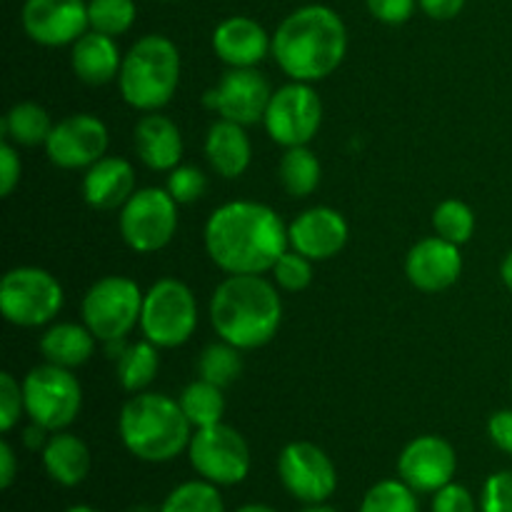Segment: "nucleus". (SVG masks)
I'll return each instance as SVG.
<instances>
[{"mask_svg": "<svg viewBox=\"0 0 512 512\" xmlns=\"http://www.w3.org/2000/svg\"><path fill=\"white\" fill-rule=\"evenodd\" d=\"M288 228L270 205L233 200L205 223V250L228 275H263L288 250Z\"/></svg>", "mask_w": 512, "mask_h": 512, "instance_id": "1", "label": "nucleus"}, {"mask_svg": "<svg viewBox=\"0 0 512 512\" xmlns=\"http://www.w3.org/2000/svg\"><path fill=\"white\" fill-rule=\"evenodd\" d=\"M468 0H418L420 10L433 20H453Z\"/></svg>", "mask_w": 512, "mask_h": 512, "instance_id": "44", "label": "nucleus"}, {"mask_svg": "<svg viewBox=\"0 0 512 512\" xmlns=\"http://www.w3.org/2000/svg\"><path fill=\"white\" fill-rule=\"evenodd\" d=\"M48 433H50V430H45L43 425L33 423V425H30V428L23 433L25 448H28V450H40V453H43V448H45V445H48V440H50Z\"/></svg>", "mask_w": 512, "mask_h": 512, "instance_id": "46", "label": "nucleus"}, {"mask_svg": "<svg viewBox=\"0 0 512 512\" xmlns=\"http://www.w3.org/2000/svg\"><path fill=\"white\" fill-rule=\"evenodd\" d=\"M240 353H243V350L225 343V340L208 345V348L200 353L198 375L203 380H208V383L218 385V388H228V385H233L235 380L240 378V373H243V355Z\"/></svg>", "mask_w": 512, "mask_h": 512, "instance_id": "32", "label": "nucleus"}, {"mask_svg": "<svg viewBox=\"0 0 512 512\" xmlns=\"http://www.w3.org/2000/svg\"><path fill=\"white\" fill-rule=\"evenodd\" d=\"M210 323L235 348H263L283 323V300L263 275H228L210 298Z\"/></svg>", "mask_w": 512, "mask_h": 512, "instance_id": "3", "label": "nucleus"}, {"mask_svg": "<svg viewBox=\"0 0 512 512\" xmlns=\"http://www.w3.org/2000/svg\"><path fill=\"white\" fill-rule=\"evenodd\" d=\"M128 512H160V510H153V508H148V505H135V508H130Z\"/></svg>", "mask_w": 512, "mask_h": 512, "instance_id": "51", "label": "nucleus"}, {"mask_svg": "<svg viewBox=\"0 0 512 512\" xmlns=\"http://www.w3.org/2000/svg\"><path fill=\"white\" fill-rule=\"evenodd\" d=\"M140 285L125 275H105L95 280L83 298V323L100 343L125 340L140 325L143 313Z\"/></svg>", "mask_w": 512, "mask_h": 512, "instance_id": "7", "label": "nucleus"}, {"mask_svg": "<svg viewBox=\"0 0 512 512\" xmlns=\"http://www.w3.org/2000/svg\"><path fill=\"white\" fill-rule=\"evenodd\" d=\"M488 435L495 448L512 455V410H498L490 415Z\"/></svg>", "mask_w": 512, "mask_h": 512, "instance_id": "43", "label": "nucleus"}, {"mask_svg": "<svg viewBox=\"0 0 512 512\" xmlns=\"http://www.w3.org/2000/svg\"><path fill=\"white\" fill-rule=\"evenodd\" d=\"M405 273L408 280L423 293H443L458 283L463 273V255L460 245L433 235L410 248L405 258Z\"/></svg>", "mask_w": 512, "mask_h": 512, "instance_id": "18", "label": "nucleus"}, {"mask_svg": "<svg viewBox=\"0 0 512 512\" xmlns=\"http://www.w3.org/2000/svg\"><path fill=\"white\" fill-rule=\"evenodd\" d=\"M120 440L138 460L168 463L193 438V425L180 408V400L163 393H135L120 410Z\"/></svg>", "mask_w": 512, "mask_h": 512, "instance_id": "4", "label": "nucleus"}, {"mask_svg": "<svg viewBox=\"0 0 512 512\" xmlns=\"http://www.w3.org/2000/svg\"><path fill=\"white\" fill-rule=\"evenodd\" d=\"M348 235V220L338 210L325 208V205L300 213L288 228L290 248L310 260L335 258L348 243Z\"/></svg>", "mask_w": 512, "mask_h": 512, "instance_id": "19", "label": "nucleus"}, {"mask_svg": "<svg viewBox=\"0 0 512 512\" xmlns=\"http://www.w3.org/2000/svg\"><path fill=\"white\" fill-rule=\"evenodd\" d=\"M500 278H503L505 288L512 293V250L503 258V265H500Z\"/></svg>", "mask_w": 512, "mask_h": 512, "instance_id": "47", "label": "nucleus"}, {"mask_svg": "<svg viewBox=\"0 0 512 512\" xmlns=\"http://www.w3.org/2000/svg\"><path fill=\"white\" fill-rule=\"evenodd\" d=\"M158 350V345H153L150 340L125 345L123 353L115 358V375H118V383L123 385V390L135 395L143 393L153 383L160 370Z\"/></svg>", "mask_w": 512, "mask_h": 512, "instance_id": "27", "label": "nucleus"}, {"mask_svg": "<svg viewBox=\"0 0 512 512\" xmlns=\"http://www.w3.org/2000/svg\"><path fill=\"white\" fill-rule=\"evenodd\" d=\"M70 65L78 80L88 85H105L120 75L123 55L113 35L88 30L80 35L70 50Z\"/></svg>", "mask_w": 512, "mask_h": 512, "instance_id": "23", "label": "nucleus"}, {"mask_svg": "<svg viewBox=\"0 0 512 512\" xmlns=\"http://www.w3.org/2000/svg\"><path fill=\"white\" fill-rule=\"evenodd\" d=\"M188 458L200 478L220 488L243 483L250 473L248 440L225 423L195 430L188 445Z\"/></svg>", "mask_w": 512, "mask_h": 512, "instance_id": "11", "label": "nucleus"}, {"mask_svg": "<svg viewBox=\"0 0 512 512\" xmlns=\"http://www.w3.org/2000/svg\"><path fill=\"white\" fill-rule=\"evenodd\" d=\"M273 280L285 293H300L313 283V260L300 255L298 250H285L273 265Z\"/></svg>", "mask_w": 512, "mask_h": 512, "instance_id": "36", "label": "nucleus"}, {"mask_svg": "<svg viewBox=\"0 0 512 512\" xmlns=\"http://www.w3.org/2000/svg\"><path fill=\"white\" fill-rule=\"evenodd\" d=\"M480 510L512 512V470H500V473H493L485 480Z\"/></svg>", "mask_w": 512, "mask_h": 512, "instance_id": "39", "label": "nucleus"}, {"mask_svg": "<svg viewBox=\"0 0 512 512\" xmlns=\"http://www.w3.org/2000/svg\"><path fill=\"white\" fill-rule=\"evenodd\" d=\"M138 5L135 0H88L90 30L105 35H123L133 28Z\"/></svg>", "mask_w": 512, "mask_h": 512, "instance_id": "34", "label": "nucleus"}, {"mask_svg": "<svg viewBox=\"0 0 512 512\" xmlns=\"http://www.w3.org/2000/svg\"><path fill=\"white\" fill-rule=\"evenodd\" d=\"M510 388H512V383H510Z\"/></svg>", "mask_w": 512, "mask_h": 512, "instance_id": "53", "label": "nucleus"}, {"mask_svg": "<svg viewBox=\"0 0 512 512\" xmlns=\"http://www.w3.org/2000/svg\"><path fill=\"white\" fill-rule=\"evenodd\" d=\"M265 130L283 148L308 145L323 123V103L310 83H293L273 90L265 110Z\"/></svg>", "mask_w": 512, "mask_h": 512, "instance_id": "12", "label": "nucleus"}, {"mask_svg": "<svg viewBox=\"0 0 512 512\" xmlns=\"http://www.w3.org/2000/svg\"><path fill=\"white\" fill-rule=\"evenodd\" d=\"M178 400H180V408H183V413L188 415L190 425H193L195 430L223 423L225 398H223V388H218V385L198 378L195 383H190L183 393H180Z\"/></svg>", "mask_w": 512, "mask_h": 512, "instance_id": "30", "label": "nucleus"}, {"mask_svg": "<svg viewBox=\"0 0 512 512\" xmlns=\"http://www.w3.org/2000/svg\"><path fill=\"white\" fill-rule=\"evenodd\" d=\"M118 85L130 108L158 113L173 100L180 85L178 45L158 33L135 40L123 55Z\"/></svg>", "mask_w": 512, "mask_h": 512, "instance_id": "5", "label": "nucleus"}, {"mask_svg": "<svg viewBox=\"0 0 512 512\" xmlns=\"http://www.w3.org/2000/svg\"><path fill=\"white\" fill-rule=\"evenodd\" d=\"M20 23L33 43L45 48L73 45L88 33V3L85 0H25Z\"/></svg>", "mask_w": 512, "mask_h": 512, "instance_id": "16", "label": "nucleus"}, {"mask_svg": "<svg viewBox=\"0 0 512 512\" xmlns=\"http://www.w3.org/2000/svg\"><path fill=\"white\" fill-rule=\"evenodd\" d=\"M25 413L23 383L10 373H0V430L10 433L18 425L20 415Z\"/></svg>", "mask_w": 512, "mask_h": 512, "instance_id": "38", "label": "nucleus"}, {"mask_svg": "<svg viewBox=\"0 0 512 512\" xmlns=\"http://www.w3.org/2000/svg\"><path fill=\"white\" fill-rule=\"evenodd\" d=\"M20 183V155L10 140L0 145V195L8 198Z\"/></svg>", "mask_w": 512, "mask_h": 512, "instance_id": "42", "label": "nucleus"}, {"mask_svg": "<svg viewBox=\"0 0 512 512\" xmlns=\"http://www.w3.org/2000/svg\"><path fill=\"white\" fill-rule=\"evenodd\" d=\"M25 415L30 423L60 433L75 423L83 408V388L73 370L45 363L30 370L23 380Z\"/></svg>", "mask_w": 512, "mask_h": 512, "instance_id": "8", "label": "nucleus"}, {"mask_svg": "<svg viewBox=\"0 0 512 512\" xmlns=\"http://www.w3.org/2000/svg\"><path fill=\"white\" fill-rule=\"evenodd\" d=\"M160 512H225V503L218 485L200 478L170 490L160 505Z\"/></svg>", "mask_w": 512, "mask_h": 512, "instance_id": "31", "label": "nucleus"}, {"mask_svg": "<svg viewBox=\"0 0 512 512\" xmlns=\"http://www.w3.org/2000/svg\"><path fill=\"white\" fill-rule=\"evenodd\" d=\"M358 512H420L418 493L403 480H380L365 493Z\"/></svg>", "mask_w": 512, "mask_h": 512, "instance_id": "33", "label": "nucleus"}, {"mask_svg": "<svg viewBox=\"0 0 512 512\" xmlns=\"http://www.w3.org/2000/svg\"><path fill=\"white\" fill-rule=\"evenodd\" d=\"M108 143V128L103 120L90 113H78L53 125L45 140V153L58 168L80 170L105 158Z\"/></svg>", "mask_w": 512, "mask_h": 512, "instance_id": "15", "label": "nucleus"}, {"mask_svg": "<svg viewBox=\"0 0 512 512\" xmlns=\"http://www.w3.org/2000/svg\"><path fill=\"white\" fill-rule=\"evenodd\" d=\"M65 512H98V510L90 508V505H73V508H68Z\"/></svg>", "mask_w": 512, "mask_h": 512, "instance_id": "50", "label": "nucleus"}, {"mask_svg": "<svg viewBox=\"0 0 512 512\" xmlns=\"http://www.w3.org/2000/svg\"><path fill=\"white\" fill-rule=\"evenodd\" d=\"M278 178L285 193L293 198H305V195L315 193L320 185V160L308 145H295V148L285 150L278 165Z\"/></svg>", "mask_w": 512, "mask_h": 512, "instance_id": "29", "label": "nucleus"}, {"mask_svg": "<svg viewBox=\"0 0 512 512\" xmlns=\"http://www.w3.org/2000/svg\"><path fill=\"white\" fill-rule=\"evenodd\" d=\"M300 512H338V510L330 508V505H325V503H313V505H305Z\"/></svg>", "mask_w": 512, "mask_h": 512, "instance_id": "49", "label": "nucleus"}, {"mask_svg": "<svg viewBox=\"0 0 512 512\" xmlns=\"http://www.w3.org/2000/svg\"><path fill=\"white\" fill-rule=\"evenodd\" d=\"M213 50L230 68H255L273 53V35L248 15H230L213 30Z\"/></svg>", "mask_w": 512, "mask_h": 512, "instance_id": "20", "label": "nucleus"}, {"mask_svg": "<svg viewBox=\"0 0 512 512\" xmlns=\"http://www.w3.org/2000/svg\"><path fill=\"white\" fill-rule=\"evenodd\" d=\"M178 230V203L163 188L135 190L120 208V235L135 253H158Z\"/></svg>", "mask_w": 512, "mask_h": 512, "instance_id": "10", "label": "nucleus"}, {"mask_svg": "<svg viewBox=\"0 0 512 512\" xmlns=\"http://www.w3.org/2000/svg\"><path fill=\"white\" fill-rule=\"evenodd\" d=\"M458 470L455 448L440 435H420L410 440L398 458V475L415 493H438L453 483Z\"/></svg>", "mask_w": 512, "mask_h": 512, "instance_id": "17", "label": "nucleus"}, {"mask_svg": "<svg viewBox=\"0 0 512 512\" xmlns=\"http://www.w3.org/2000/svg\"><path fill=\"white\" fill-rule=\"evenodd\" d=\"M198 328V300L178 278H163L150 285L143 298L140 330L158 348H178L188 343Z\"/></svg>", "mask_w": 512, "mask_h": 512, "instance_id": "6", "label": "nucleus"}, {"mask_svg": "<svg viewBox=\"0 0 512 512\" xmlns=\"http://www.w3.org/2000/svg\"><path fill=\"white\" fill-rule=\"evenodd\" d=\"M435 235L455 245H465L475 233V213L463 200H443L433 213Z\"/></svg>", "mask_w": 512, "mask_h": 512, "instance_id": "35", "label": "nucleus"}, {"mask_svg": "<svg viewBox=\"0 0 512 512\" xmlns=\"http://www.w3.org/2000/svg\"><path fill=\"white\" fill-rule=\"evenodd\" d=\"M348 28L330 5H303L293 10L273 33V58L290 80L315 83L343 63Z\"/></svg>", "mask_w": 512, "mask_h": 512, "instance_id": "2", "label": "nucleus"}, {"mask_svg": "<svg viewBox=\"0 0 512 512\" xmlns=\"http://www.w3.org/2000/svg\"><path fill=\"white\" fill-rule=\"evenodd\" d=\"M53 123L43 105L25 100V103H15L3 118V135L13 145H23V148H35V145H45Z\"/></svg>", "mask_w": 512, "mask_h": 512, "instance_id": "28", "label": "nucleus"}, {"mask_svg": "<svg viewBox=\"0 0 512 512\" xmlns=\"http://www.w3.org/2000/svg\"><path fill=\"white\" fill-rule=\"evenodd\" d=\"M133 138L140 160L150 170L170 173V170L180 165V158H183V135H180V128L168 115H143L138 125H135Z\"/></svg>", "mask_w": 512, "mask_h": 512, "instance_id": "22", "label": "nucleus"}, {"mask_svg": "<svg viewBox=\"0 0 512 512\" xmlns=\"http://www.w3.org/2000/svg\"><path fill=\"white\" fill-rule=\"evenodd\" d=\"M205 188H208V178L195 165H178V168L170 170L168 183H165V190L173 195L178 205H190L200 200Z\"/></svg>", "mask_w": 512, "mask_h": 512, "instance_id": "37", "label": "nucleus"}, {"mask_svg": "<svg viewBox=\"0 0 512 512\" xmlns=\"http://www.w3.org/2000/svg\"><path fill=\"white\" fill-rule=\"evenodd\" d=\"M370 15L385 25H403L413 18L418 0H365Z\"/></svg>", "mask_w": 512, "mask_h": 512, "instance_id": "41", "label": "nucleus"}, {"mask_svg": "<svg viewBox=\"0 0 512 512\" xmlns=\"http://www.w3.org/2000/svg\"><path fill=\"white\" fill-rule=\"evenodd\" d=\"M135 170L125 158L105 155L85 170L83 198L95 210H118L133 198Z\"/></svg>", "mask_w": 512, "mask_h": 512, "instance_id": "21", "label": "nucleus"}, {"mask_svg": "<svg viewBox=\"0 0 512 512\" xmlns=\"http://www.w3.org/2000/svg\"><path fill=\"white\" fill-rule=\"evenodd\" d=\"M95 343H98V338L90 333L85 323H58L43 333L40 353H43L45 363L73 370L93 358Z\"/></svg>", "mask_w": 512, "mask_h": 512, "instance_id": "26", "label": "nucleus"}, {"mask_svg": "<svg viewBox=\"0 0 512 512\" xmlns=\"http://www.w3.org/2000/svg\"><path fill=\"white\" fill-rule=\"evenodd\" d=\"M160 3H175V0H160Z\"/></svg>", "mask_w": 512, "mask_h": 512, "instance_id": "52", "label": "nucleus"}, {"mask_svg": "<svg viewBox=\"0 0 512 512\" xmlns=\"http://www.w3.org/2000/svg\"><path fill=\"white\" fill-rule=\"evenodd\" d=\"M63 285L48 270L23 265L3 275L0 310L8 323L18 328H40L55 320L63 308Z\"/></svg>", "mask_w": 512, "mask_h": 512, "instance_id": "9", "label": "nucleus"}, {"mask_svg": "<svg viewBox=\"0 0 512 512\" xmlns=\"http://www.w3.org/2000/svg\"><path fill=\"white\" fill-rule=\"evenodd\" d=\"M15 475H18V458H15V450L8 440L0 443V488L8 490L15 483Z\"/></svg>", "mask_w": 512, "mask_h": 512, "instance_id": "45", "label": "nucleus"}, {"mask_svg": "<svg viewBox=\"0 0 512 512\" xmlns=\"http://www.w3.org/2000/svg\"><path fill=\"white\" fill-rule=\"evenodd\" d=\"M205 158L220 178H240L248 170L250 158H253V145L245 135V125L225 118L215 120L208 130V138H205Z\"/></svg>", "mask_w": 512, "mask_h": 512, "instance_id": "24", "label": "nucleus"}, {"mask_svg": "<svg viewBox=\"0 0 512 512\" xmlns=\"http://www.w3.org/2000/svg\"><path fill=\"white\" fill-rule=\"evenodd\" d=\"M273 90L255 68H230L213 90L203 95L205 108L238 125H255L265 118Z\"/></svg>", "mask_w": 512, "mask_h": 512, "instance_id": "14", "label": "nucleus"}, {"mask_svg": "<svg viewBox=\"0 0 512 512\" xmlns=\"http://www.w3.org/2000/svg\"><path fill=\"white\" fill-rule=\"evenodd\" d=\"M278 475L283 488L305 505L325 503L338 490V470L323 448L315 443L285 445L278 458Z\"/></svg>", "mask_w": 512, "mask_h": 512, "instance_id": "13", "label": "nucleus"}, {"mask_svg": "<svg viewBox=\"0 0 512 512\" xmlns=\"http://www.w3.org/2000/svg\"><path fill=\"white\" fill-rule=\"evenodd\" d=\"M433 512H478V503L465 485L448 483L433 493Z\"/></svg>", "mask_w": 512, "mask_h": 512, "instance_id": "40", "label": "nucleus"}, {"mask_svg": "<svg viewBox=\"0 0 512 512\" xmlns=\"http://www.w3.org/2000/svg\"><path fill=\"white\" fill-rule=\"evenodd\" d=\"M43 465L53 483L75 488L90 473V450L78 435L60 430L50 435L48 445L43 448Z\"/></svg>", "mask_w": 512, "mask_h": 512, "instance_id": "25", "label": "nucleus"}, {"mask_svg": "<svg viewBox=\"0 0 512 512\" xmlns=\"http://www.w3.org/2000/svg\"><path fill=\"white\" fill-rule=\"evenodd\" d=\"M235 512H278V510L270 508V505H263V503H248V505H243V508H238Z\"/></svg>", "mask_w": 512, "mask_h": 512, "instance_id": "48", "label": "nucleus"}]
</instances>
